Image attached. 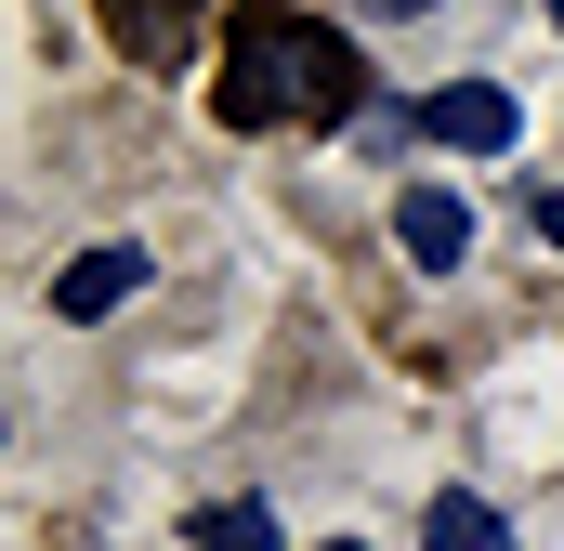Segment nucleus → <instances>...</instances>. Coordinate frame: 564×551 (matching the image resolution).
I'll return each mask as SVG.
<instances>
[{
    "instance_id": "nucleus-3",
    "label": "nucleus",
    "mask_w": 564,
    "mask_h": 551,
    "mask_svg": "<svg viewBox=\"0 0 564 551\" xmlns=\"http://www.w3.org/2000/svg\"><path fill=\"white\" fill-rule=\"evenodd\" d=\"M106 40L132 66H184L197 53V0H106Z\"/></svg>"
},
{
    "instance_id": "nucleus-6",
    "label": "nucleus",
    "mask_w": 564,
    "mask_h": 551,
    "mask_svg": "<svg viewBox=\"0 0 564 551\" xmlns=\"http://www.w3.org/2000/svg\"><path fill=\"white\" fill-rule=\"evenodd\" d=\"M421 539H433V551H512V539H499V512H486V499H459V486L421 512Z\"/></svg>"
},
{
    "instance_id": "nucleus-5",
    "label": "nucleus",
    "mask_w": 564,
    "mask_h": 551,
    "mask_svg": "<svg viewBox=\"0 0 564 551\" xmlns=\"http://www.w3.org/2000/svg\"><path fill=\"white\" fill-rule=\"evenodd\" d=\"M132 289H144V250H119V237H106V250H79V263L53 276V315H119Z\"/></svg>"
},
{
    "instance_id": "nucleus-1",
    "label": "nucleus",
    "mask_w": 564,
    "mask_h": 551,
    "mask_svg": "<svg viewBox=\"0 0 564 551\" xmlns=\"http://www.w3.org/2000/svg\"><path fill=\"white\" fill-rule=\"evenodd\" d=\"M355 93H368V66H355V40L341 26H315V13H237V40H224V79H210V119L224 132H289V119H355Z\"/></svg>"
},
{
    "instance_id": "nucleus-8",
    "label": "nucleus",
    "mask_w": 564,
    "mask_h": 551,
    "mask_svg": "<svg viewBox=\"0 0 564 551\" xmlns=\"http://www.w3.org/2000/svg\"><path fill=\"white\" fill-rule=\"evenodd\" d=\"M539 237H552V250H564V184H552V197H539Z\"/></svg>"
},
{
    "instance_id": "nucleus-2",
    "label": "nucleus",
    "mask_w": 564,
    "mask_h": 551,
    "mask_svg": "<svg viewBox=\"0 0 564 551\" xmlns=\"http://www.w3.org/2000/svg\"><path fill=\"white\" fill-rule=\"evenodd\" d=\"M421 132L459 144V158H512L525 119H512V93H499V79H459V93H433V106H421Z\"/></svg>"
},
{
    "instance_id": "nucleus-4",
    "label": "nucleus",
    "mask_w": 564,
    "mask_h": 551,
    "mask_svg": "<svg viewBox=\"0 0 564 551\" xmlns=\"http://www.w3.org/2000/svg\"><path fill=\"white\" fill-rule=\"evenodd\" d=\"M394 237H408V263H459V250H473V210H459V197H446V184H408V197H394Z\"/></svg>"
},
{
    "instance_id": "nucleus-11",
    "label": "nucleus",
    "mask_w": 564,
    "mask_h": 551,
    "mask_svg": "<svg viewBox=\"0 0 564 551\" xmlns=\"http://www.w3.org/2000/svg\"><path fill=\"white\" fill-rule=\"evenodd\" d=\"M552 26H564V0H552Z\"/></svg>"
},
{
    "instance_id": "nucleus-7",
    "label": "nucleus",
    "mask_w": 564,
    "mask_h": 551,
    "mask_svg": "<svg viewBox=\"0 0 564 551\" xmlns=\"http://www.w3.org/2000/svg\"><path fill=\"white\" fill-rule=\"evenodd\" d=\"M197 551H276V512L263 499H210L197 512Z\"/></svg>"
},
{
    "instance_id": "nucleus-9",
    "label": "nucleus",
    "mask_w": 564,
    "mask_h": 551,
    "mask_svg": "<svg viewBox=\"0 0 564 551\" xmlns=\"http://www.w3.org/2000/svg\"><path fill=\"white\" fill-rule=\"evenodd\" d=\"M381 13H421V0H381Z\"/></svg>"
},
{
    "instance_id": "nucleus-10",
    "label": "nucleus",
    "mask_w": 564,
    "mask_h": 551,
    "mask_svg": "<svg viewBox=\"0 0 564 551\" xmlns=\"http://www.w3.org/2000/svg\"><path fill=\"white\" fill-rule=\"evenodd\" d=\"M328 551H355V539H328Z\"/></svg>"
}]
</instances>
